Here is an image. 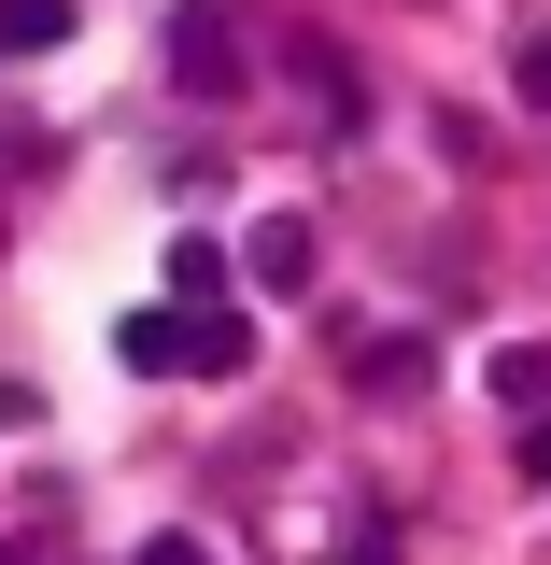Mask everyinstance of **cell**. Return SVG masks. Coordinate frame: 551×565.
<instances>
[{"instance_id": "obj_1", "label": "cell", "mask_w": 551, "mask_h": 565, "mask_svg": "<svg viewBox=\"0 0 551 565\" xmlns=\"http://www.w3.org/2000/svg\"><path fill=\"white\" fill-rule=\"evenodd\" d=\"M241 29H226V14H212V0H184V14H170V85H184V99H241Z\"/></svg>"}, {"instance_id": "obj_2", "label": "cell", "mask_w": 551, "mask_h": 565, "mask_svg": "<svg viewBox=\"0 0 551 565\" xmlns=\"http://www.w3.org/2000/svg\"><path fill=\"white\" fill-rule=\"evenodd\" d=\"M311 255H326V241H311V212H255V241H241V269L269 282V297H297V282H311Z\"/></svg>"}, {"instance_id": "obj_3", "label": "cell", "mask_w": 551, "mask_h": 565, "mask_svg": "<svg viewBox=\"0 0 551 565\" xmlns=\"http://www.w3.org/2000/svg\"><path fill=\"white\" fill-rule=\"evenodd\" d=\"M184 367H199V382H241V367H255V326H241L226 297H212V311H184Z\"/></svg>"}, {"instance_id": "obj_4", "label": "cell", "mask_w": 551, "mask_h": 565, "mask_svg": "<svg viewBox=\"0 0 551 565\" xmlns=\"http://www.w3.org/2000/svg\"><path fill=\"white\" fill-rule=\"evenodd\" d=\"M114 353H128L141 382H170V367H184V311H128V326H114Z\"/></svg>"}, {"instance_id": "obj_5", "label": "cell", "mask_w": 551, "mask_h": 565, "mask_svg": "<svg viewBox=\"0 0 551 565\" xmlns=\"http://www.w3.org/2000/svg\"><path fill=\"white\" fill-rule=\"evenodd\" d=\"M495 396L509 411H551V340H495Z\"/></svg>"}, {"instance_id": "obj_6", "label": "cell", "mask_w": 551, "mask_h": 565, "mask_svg": "<svg viewBox=\"0 0 551 565\" xmlns=\"http://www.w3.org/2000/svg\"><path fill=\"white\" fill-rule=\"evenodd\" d=\"M43 43H71V0H0V57H43Z\"/></svg>"}, {"instance_id": "obj_7", "label": "cell", "mask_w": 551, "mask_h": 565, "mask_svg": "<svg viewBox=\"0 0 551 565\" xmlns=\"http://www.w3.org/2000/svg\"><path fill=\"white\" fill-rule=\"evenodd\" d=\"M424 367H438V353H424V340H368V367H353V382H368V396H411Z\"/></svg>"}, {"instance_id": "obj_8", "label": "cell", "mask_w": 551, "mask_h": 565, "mask_svg": "<svg viewBox=\"0 0 551 565\" xmlns=\"http://www.w3.org/2000/svg\"><path fill=\"white\" fill-rule=\"evenodd\" d=\"M170 282H184V311H212V282H226V241H170Z\"/></svg>"}, {"instance_id": "obj_9", "label": "cell", "mask_w": 551, "mask_h": 565, "mask_svg": "<svg viewBox=\"0 0 551 565\" xmlns=\"http://www.w3.org/2000/svg\"><path fill=\"white\" fill-rule=\"evenodd\" d=\"M509 99H523V114H551V29H523V57H509Z\"/></svg>"}, {"instance_id": "obj_10", "label": "cell", "mask_w": 551, "mask_h": 565, "mask_svg": "<svg viewBox=\"0 0 551 565\" xmlns=\"http://www.w3.org/2000/svg\"><path fill=\"white\" fill-rule=\"evenodd\" d=\"M523 481L551 494V411H523Z\"/></svg>"}, {"instance_id": "obj_11", "label": "cell", "mask_w": 551, "mask_h": 565, "mask_svg": "<svg viewBox=\"0 0 551 565\" xmlns=\"http://www.w3.org/2000/svg\"><path fill=\"white\" fill-rule=\"evenodd\" d=\"M141 565H212V537H141Z\"/></svg>"}, {"instance_id": "obj_12", "label": "cell", "mask_w": 551, "mask_h": 565, "mask_svg": "<svg viewBox=\"0 0 551 565\" xmlns=\"http://www.w3.org/2000/svg\"><path fill=\"white\" fill-rule=\"evenodd\" d=\"M340 565H396V537H382V523H368V537H353V552H340Z\"/></svg>"}, {"instance_id": "obj_13", "label": "cell", "mask_w": 551, "mask_h": 565, "mask_svg": "<svg viewBox=\"0 0 551 565\" xmlns=\"http://www.w3.org/2000/svg\"><path fill=\"white\" fill-rule=\"evenodd\" d=\"M0 565H29V552H14V537H0Z\"/></svg>"}]
</instances>
